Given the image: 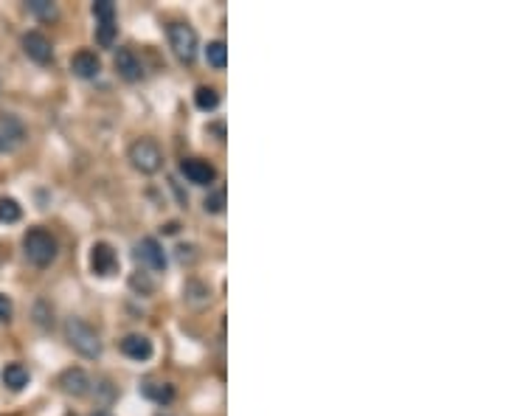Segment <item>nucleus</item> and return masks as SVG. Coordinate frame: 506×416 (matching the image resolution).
Segmentation results:
<instances>
[{
    "mask_svg": "<svg viewBox=\"0 0 506 416\" xmlns=\"http://www.w3.org/2000/svg\"><path fill=\"white\" fill-rule=\"evenodd\" d=\"M23 250H25V259L37 267H48L56 253H59V242L51 231L45 228H28L25 236H23Z\"/></svg>",
    "mask_w": 506,
    "mask_h": 416,
    "instance_id": "1",
    "label": "nucleus"
},
{
    "mask_svg": "<svg viewBox=\"0 0 506 416\" xmlns=\"http://www.w3.org/2000/svg\"><path fill=\"white\" fill-rule=\"evenodd\" d=\"M65 338H68V343L73 346V352H79V355L87 357V360H96V357L101 355V338H99V332H96L87 321H82V318H68V321H65Z\"/></svg>",
    "mask_w": 506,
    "mask_h": 416,
    "instance_id": "2",
    "label": "nucleus"
},
{
    "mask_svg": "<svg viewBox=\"0 0 506 416\" xmlns=\"http://www.w3.org/2000/svg\"><path fill=\"white\" fill-rule=\"evenodd\" d=\"M166 34H169V45H172L175 56H178L180 62L192 65V62L197 59V51H200V37H197V31H195L189 23H180V20H178V23H169Z\"/></svg>",
    "mask_w": 506,
    "mask_h": 416,
    "instance_id": "3",
    "label": "nucleus"
},
{
    "mask_svg": "<svg viewBox=\"0 0 506 416\" xmlns=\"http://www.w3.org/2000/svg\"><path fill=\"white\" fill-rule=\"evenodd\" d=\"M130 164L141 172V175H155L163 164V152L155 141L149 138H138L132 147H130Z\"/></svg>",
    "mask_w": 506,
    "mask_h": 416,
    "instance_id": "4",
    "label": "nucleus"
},
{
    "mask_svg": "<svg viewBox=\"0 0 506 416\" xmlns=\"http://www.w3.org/2000/svg\"><path fill=\"white\" fill-rule=\"evenodd\" d=\"M25 135H28V130H25L23 118H17L14 113H0V155L20 149Z\"/></svg>",
    "mask_w": 506,
    "mask_h": 416,
    "instance_id": "5",
    "label": "nucleus"
},
{
    "mask_svg": "<svg viewBox=\"0 0 506 416\" xmlns=\"http://www.w3.org/2000/svg\"><path fill=\"white\" fill-rule=\"evenodd\" d=\"M90 270H93L96 276H101V279L118 273V256H116L113 245H107V242H96V245L90 247Z\"/></svg>",
    "mask_w": 506,
    "mask_h": 416,
    "instance_id": "6",
    "label": "nucleus"
},
{
    "mask_svg": "<svg viewBox=\"0 0 506 416\" xmlns=\"http://www.w3.org/2000/svg\"><path fill=\"white\" fill-rule=\"evenodd\" d=\"M135 259L144 262L149 270H158V273L166 270V250H163V245L155 236H144L135 245Z\"/></svg>",
    "mask_w": 506,
    "mask_h": 416,
    "instance_id": "7",
    "label": "nucleus"
},
{
    "mask_svg": "<svg viewBox=\"0 0 506 416\" xmlns=\"http://www.w3.org/2000/svg\"><path fill=\"white\" fill-rule=\"evenodd\" d=\"M180 175L195 186H211L217 181V169L203 158H186L180 161Z\"/></svg>",
    "mask_w": 506,
    "mask_h": 416,
    "instance_id": "8",
    "label": "nucleus"
},
{
    "mask_svg": "<svg viewBox=\"0 0 506 416\" xmlns=\"http://www.w3.org/2000/svg\"><path fill=\"white\" fill-rule=\"evenodd\" d=\"M23 51L28 59H34L37 65H48L54 59V48H51V39L39 31H28L23 37Z\"/></svg>",
    "mask_w": 506,
    "mask_h": 416,
    "instance_id": "9",
    "label": "nucleus"
},
{
    "mask_svg": "<svg viewBox=\"0 0 506 416\" xmlns=\"http://www.w3.org/2000/svg\"><path fill=\"white\" fill-rule=\"evenodd\" d=\"M113 62H116L118 76H121V79H127V82H138V79L144 76V65H141V59L135 56V51H132V48H118Z\"/></svg>",
    "mask_w": 506,
    "mask_h": 416,
    "instance_id": "10",
    "label": "nucleus"
},
{
    "mask_svg": "<svg viewBox=\"0 0 506 416\" xmlns=\"http://www.w3.org/2000/svg\"><path fill=\"white\" fill-rule=\"evenodd\" d=\"M59 386H62V391L70 394V397H85L93 383H90V377H87V372L76 366V369H65V372L59 374Z\"/></svg>",
    "mask_w": 506,
    "mask_h": 416,
    "instance_id": "11",
    "label": "nucleus"
},
{
    "mask_svg": "<svg viewBox=\"0 0 506 416\" xmlns=\"http://www.w3.org/2000/svg\"><path fill=\"white\" fill-rule=\"evenodd\" d=\"M70 71L79 79H96L101 73V59L93 51H76L70 56Z\"/></svg>",
    "mask_w": 506,
    "mask_h": 416,
    "instance_id": "12",
    "label": "nucleus"
},
{
    "mask_svg": "<svg viewBox=\"0 0 506 416\" xmlns=\"http://www.w3.org/2000/svg\"><path fill=\"white\" fill-rule=\"evenodd\" d=\"M118 349H121L130 360H138V363L149 360L152 352H155V346H152V341H149L147 335H127V338L118 343Z\"/></svg>",
    "mask_w": 506,
    "mask_h": 416,
    "instance_id": "13",
    "label": "nucleus"
},
{
    "mask_svg": "<svg viewBox=\"0 0 506 416\" xmlns=\"http://www.w3.org/2000/svg\"><path fill=\"white\" fill-rule=\"evenodd\" d=\"M28 380H31V374H28V369L23 363H8L3 369V386L8 391H23L28 386Z\"/></svg>",
    "mask_w": 506,
    "mask_h": 416,
    "instance_id": "14",
    "label": "nucleus"
},
{
    "mask_svg": "<svg viewBox=\"0 0 506 416\" xmlns=\"http://www.w3.org/2000/svg\"><path fill=\"white\" fill-rule=\"evenodd\" d=\"M206 62H209L214 71H223V68L228 65V48H226L223 39H211V42L206 45Z\"/></svg>",
    "mask_w": 506,
    "mask_h": 416,
    "instance_id": "15",
    "label": "nucleus"
},
{
    "mask_svg": "<svg viewBox=\"0 0 506 416\" xmlns=\"http://www.w3.org/2000/svg\"><path fill=\"white\" fill-rule=\"evenodd\" d=\"M141 391H144V397H149V400H155V403H161V405L175 400V389H172L169 383H152V380H149V383H144Z\"/></svg>",
    "mask_w": 506,
    "mask_h": 416,
    "instance_id": "16",
    "label": "nucleus"
},
{
    "mask_svg": "<svg viewBox=\"0 0 506 416\" xmlns=\"http://www.w3.org/2000/svg\"><path fill=\"white\" fill-rule=\"evenodd\" d=\"M116 31H118L116 17H110V20H96V42H99L101 48H110V45L116 42Z\"/></svg>",
    "mask_w": 506,
    "mask_h": 416,
    "instance_id": "17",
    "label": "nucleus"
},
{
    "mask_svg": "<svg viewBox=\"0 0 506 416\" xmlns=\"http://www.w3.org/2000/svg\"><path fill=\"white\" fill-rule=\"evenodd\" d=\"M195 104H197L200 110H206V113H209V110H217V107H220V93H217L214 87H206V85H203V87H197V93H195Z\"/></svg>",
    "mask_w": 506,
    "mask_h": 416,
    "instance_id": "18",
    "label": "nucleus"
},
{
    "mask_svg": "<svg viewBox=\"0 0 506 416\" xmlns=\"http://www.w3.org/2000/svg\"><path fill=\"white\" fill-rule=\"evenodd\" d=\"M23 216V208L17 200H11V197H0V222H17Z\"/></svg>",
    "mask_w": 506,
    "mask_h": 416,
    "instance_id": "19",
    "label": "nucleus"
},
{
    "mask_svg": "<svg viewBox=\"0 0 506 416\" xmlns=\"http://www.w3.org/2000/svg\"><path fill=\"white\" fill-rule=\"evenodd\" d=\"M28 11L37 14L39 20H56V6L51 0H28Z\"/></svg>",
    "mask_w": 506,
    "mask_h": 416,
    "instance_id": "20",
    "label": "nucleus"
},
{
    "mask_svg": "<svg viewBox=\"0 0 506 416\" xmlns=\"http://www.w3.org/2000/svg\"><path fill=\"white\" fill-rule=\"evenodd\" d=\"M206 211L209 214H223L226 211V192L223 189H217V192H211L206 197Z\"/></svg>",
    "mask_w": 506,
    "mask_h": 416,
    "instance_id": "21",
    "label": "nucleus"
},
{
    "mask_svg": "<svg viewBox=\"0 0 506 416\" xmlns=\"http://www.w3.org/2000/svg\"><path fill=\"white\" fill-rule=\"evenodd\" d=\"M93 14H96V20H110V17H116V6L110 0H96Z\"/></svg>",
    "mask_w": 506,
    "mask_h": 416,
    "instance_id": "22",
    "label": "nucleus"
},
{
    "mask_svg": "<svg viewBox=\"0 0 506 416\" xmlns=\"http://www.w3.org/2000/svg\"><path fill=\"white\" fill-rule=\"evenodd\" d=\"M11 312H14V304H11V298L0 293V321H11Z\"/></svg>",
    "mask_w": 506,
    "mask_h": 416,
    "instance_id": "23",
    "label": "nucleus"
},
{
    "mask_svg": "<svg viewBox=\"0 0 506 416\" xmlns=\"http://www.w3.org/2000/svg\"><path fill=\"white\" fill-rule=\"evenodd\" d=\"M130 284H132L135 290H141V293H152V281H149L147 276H132Z\"/></svg>",
    "mask_w": 506,
    "mask_h": 416,
    "instance_id": "24",
    "label": "nucleus"
},
{
    "mask_svg": "<svg viewBox=\"0 0 506 416\" xmlns=\"http://www.w3.org/2000/svg\"><path fill=\"white\" fill-rule=\"evenodd\" d=\"M93 416H110V414H104V411H99V414H93Z\"/></svg>",
    "mask_w": 506,
    "mask_h": 416,
    "instance_id": "25",
    "label": "nucleus"
}]
</instances>
